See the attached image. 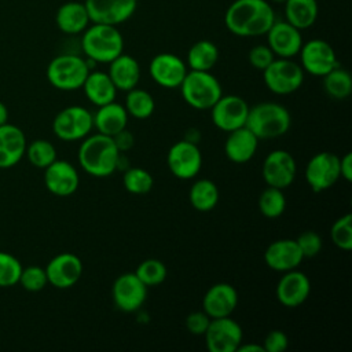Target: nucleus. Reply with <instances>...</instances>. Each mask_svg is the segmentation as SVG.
<instances>
[{
    "instance_id": "473e14b6",
    "label": "nucleus",
    "mask_w": 352,
    "mask_h": 352,
    "mask_svg": "<svg viewBox=\"0 0 352 352\" xmlns=\"http://www.w3.org/2000/svg\"><path fill=\"white\" fill-rule=\"evenodd\" d=\"M323 89L330 98L336 100H344L349 98L352 94V77L349 72L342 69L340 65L330 70L323 76Z\"/></svg>"
},
{
    "instance_id": "5701e85b",
    "label": "nucleus",
    "mask_w": 352,
    "mask_h": 352,
    "mask_svg": "<svg viewBox=\"0 0 352 352\" xmlns=\"http://www.w3.org/2000/svg\"><path fill=\"white\" fill-rule=\"evenodd\" d=\"M304 260L296 239L283 238L271 242L264 252L265 264L278 272L296 270Z\"/></svg>"
},
{
    "instance_id": "58836bf2",
    "label": "nucleus",
    "mask_w": 352,
    "mask_h": 352,
    "mask_svg": "<svg viewBox=\"0 0 352 352\" xmlns=\"http://www.w3.org/2000/svg\"><path fill=\"white\" fill-rule=\"evenodd\" d=\"M331 242L341 250L352 249V214L346 213L338 217L330 228Z\"/></svg>"
},
{
    "instance_id": "393cba45",
    "label": "nucleus",
    "mask_w": 352,
    "mask_h": 352,
    "mask_svg": "<svg viewBox=\"0 0 352 352\" xmlns=\"http://www.w3.org/2000/svg\"><path fill=\"white\" fill-rule=\"evenodd\" d=\"M258 147V138L246 126H241L228 132L224 142L226 157L235 164H245L250 161Z\"/></svg>"
},
{
    "instance_id": "6ab92c4d",
    "label": "nucleus",
    "mask_w": 352,
    "mask_h": 352,
    "mask_svg": "<svg viewBox=\"0 0 352 352\" xmlns=\"http://www.w3.org/2000/svg\"><path fill=\"white\" fill-rule=\"evenodd\" d=\"M267 45L276 58H294L302 45L301 30L287 21H275L268 29Z\"/></svg>"
},
{
    "instance_id": "aec40b11",
    "label": "nucleus",
    "mask_w": 352,
    "mask_h": 352,
    "mask_svg": "<svg viewBox=\"0 0 352 352\" xmlns=\"http://www.w3.org/2000/svg\"><path fill=\"white\" fill-rule=\"evenodd\" d=\"M80 184V176L74 165L65 160H55L44 169V186L56 197L74 194Z\"/></svg>"
},
{
    "instance_id": "f3484780",
    "label": "nucleus",
    "mask_w": 352,
    "mask_h": 352,
    "mask_svg": "<svg viewBox=\"0 0 352 352\" xmlns=\"http://www.w3.org/2000/svg\"><path fill=\"white\" fill-rule=\"evenodd\" d=\"M84 4L92 23L117 26L135 14L138 0H85Z\"/></svg>"
},
{
    "instance_id": "7c9ffc66",
    "label": "nucleus",
    "mask_w": 352,
    "mask_h": 352,
    "mask_svg": "<svg viewBox=\"0 0 352 352\" xmlns=\"http://www.w3.org/2000/svg\"><path fill=\"white\" fill-rule=\"evenodd\" d=\"M219 60V48L209 40H198L187 52V67L190 70L210 72Z\"/></svg>"
},
{
    "instance_id": "9b49d317",
    "label": "nucleus",
    "mask_w": 352,
    "mask_h": 352,
    "mask_svg": "<svg viewBox=\"0 0 352 352\" xmlns=\"http://www.w3.org/2000/svg\"><path fill=\"white\" fill-rule=\"evenodd\" d=\"M249 107L250 106L242 96L221 95L209 109L212 122L216 128L224 132L245 126Z\"/></svg>"
},
{
    "instance_id": "a19ab883",
    "label": "nucleus",
    "mask_w": 352,
    "mask_h": 352,
    "mask_svg": "<svg viewBox=\"0 0 352 352\" xmlns=\"http://www.w3.org/2000/svg\"><path fill=\"white\" fill-rule=\"evenodd\" d=\"M18 283L28 292H40L48 283L45 270L38 265H29L22 268Z\"/></svg>"
},
{
    "instance_id": "0eeeda50",
    "label": "nucleus",
    "mask_w": 352,
    "mask_h": 352,
    "mask_svg": "<svg viewBox=\"0 0 352 352\" xmlns=\"http://www.w3.org/2000/svg\"><path fill=\"white\" fill-rule=\"evenodd\" d=\"M304 73L300 63L292 58H275L263 70V80L272 94L289 95L302 85Z\"/></svg>"
},
{
    "instance_id": "423d86ee",
    "label": "nucleus",
    "mask_w": 352,
    "mask_h": 352,
    "mask_svg": "<svg viewBox=\"0 0 352 352\" xmlns=\"http://www.w3.org/2000/svg\"><path fill=\"white\" fill-rule=\"evenodd\" d=\"M179 88L183 100L197 110H209L223 95L220 81L210 72L188 70Z\"/></svg>"
},
{
    "instance_id": "6e6552de",
    "label": "nucleus",
    "mask_w": 352,
    "mask_h": 352,
    "mask_svg": "<svg viewBox=\"0 0 352 352\" xmlns=\"http://www.w3.org/2000/svg\"><path fill=\"white\" fill-rule=\"evenodd\" d=\"M94 128L92 113L84 106H67L62 109L52 121L55 136L65 142L82 140Z\"/></svg>"
},
{
    "instance_id": "2f4dec72",
    "label": "nucleus",
    "mask_w": 352,
    "mask_h": 352,
    "mask_svg": "<svg viewBox=\"0 0 352 352\" xmlns=\"http://www.w3.org/2000/svg\"><path fill=\"white\" fill-rule=\"evenodd\" d=\"M191 206L198 212H210L216 208L220 192L217 186L209 179H198L192 183L188 191Z\"/></svg>"
},
{
    "instance_id": "de8ad7c7",
    "label": "nucleus",
    "mask_w": 352,
    "mask_h": 352,
    "mask_svg": "<svg viewBox=\"0 0 352 352\" xmlns=\"http://www.w3.org/2000/svg\"><path fill=\"white\" fill-rule=\"evenodd\" d=\"M340 176L346 182H352V153H346L340 158Z\"/></svg>"
},
{
    "instance_id": "c9c22d12",
    "label": "nucleus",
    "mask_w": 352,
    "mask_h": 352,
    "mask_svg": "<svg viewBox=\"0 0 352 352\" xmlns=\"http://www.w3.org/2000/svg\"><path fill=\"white\" fill-rule=\"evenodd\" d=\"M286 209V198L283 190L268 186L258 197V210L268 219L279 217Z\"/></svg>"
},
{
    "instance_id": "20e7f679",
    "label": "nucleus",
    "mask_w": 352,
    "mask_h": 352,
    "mask_svg": "<svg viewBox=\"0 0 352 352\" xmlns=\"http://www.w3.org/2000/svg\"><path fill=\"white\" fill-rule=\"evenodd\" d=\"M292 125L289 110L275 102L257 103L249 107L245 126L260 139H275L287 133Z\"/></svg>"
},
{
    "instance_id": "f257e3e1",
    "label": "nucleus",
    "mask_w": 352,
    "mask_h": 352,
    "mask_svg": "<svg viewBox=\"0 0 352 352\" xmlns=\"http://www.w3.org/2000/svg\"><path fill=\"white\" fill-rule=\"evenodd\" d=\"M274 22L275 12L267 0H235L224 14L227 30L238 37L263 36Z\"/></svg>"
},
{
    "instance_id": "1a4fd4ad",
    "label": "nucleus",
    "mask_w": 352,
    "mask_h": 352,
    "mask_svg": "<svg viewBox=\"0 0 352 352\" xmlns=\"http://www.w3.org/2000/svg\"><path fill=\"white\" fill-rule=\"evenodd\" d=\"M170 173L180 180L194 179L202 168V154L197 143L187 139L173 143L166 154Z\"/></svg>"
},
{
    "instance_id": "412c9836",
    "label": "nucleus",
    "mask_w": 352,
    "mask_h": 352,
    "mask_svg": "<svg viewBox=\"0 0 352 352\" xmlns=\"http://www.w3.org/2000/svg\"><path fill=\"white\" fill-rule=\"evenodd\" d=\"M275 293L278 301L282 305L287 308H296L309 297L311 280L297 268L286 271L278 280Z\"/></svg>"
},
{
    "instance_id": "37998d69",
    "label": "nucleus",
    "mask_w": 352,
    "mask_h": 352,
    "mask_svg": "<svg viewBox=\"0 0 352 352\" xmlns=\"http://www.w3.org/2000/svg\"><path fill=\"white\" fill-rule=\"evenodd\" d=\"M276 56L274 55V52L271 51V48L268 45L264 44H258L250 48L249 54H248V59L249 63L257 69V70H264Z\"/></svg>"
},
{
    "instance_id": "4c0bfd02",
    "label": "nucleus",
    "mask_w": 352,
    "mask_h": 352,
    "mask_svg": "<svg viewBox=\"0 0 352 352\" xmlns=\"http://www.w3.org/2000/svg\"><path fill=\"white\" fill-rule=\"evenodd\" d=\"M136 276L147 286H158L161 285L168 275V270L165 264L158 258H147L143 260L135 270Z\"/></svg>"
},
{
    "instance_id": "9d476101",
    "label": "nucleus",
    "mask_w": 352,
    "mask_h": 352,
    "mask_svg": "<svg viewBox=\"0 0 352 352\" xmlns=\"http://www.w3.org/2000/svg\"><path fill=\"white\" fill-rule=\"evenodd\" d=\"M209 352H236L242 344L243 333L241 324L231 316L213 318L204 334Z\"/></svg>"
},
{
    "instance_id": "bb28decb",
    "label": "nucleus",
    "mask_w": 352,
    "mask_h": 352,
    "mask_svg": "<svg viewBox=\"0 0 352 352\" xmlns=\"http://www.w3.org/2000/svg\"><path fill=\"white\" fill-rule=\"evenodd\" d=\"M92 117L94 128H96L99 133L114 136L126 128L129 116L125 107L114 100L103 106H99L96 113L92 114Z\"/></svg>"
},
{
    "instance_id": "ddd939ff",
    "label": "nucleus",
    "mask_w": 352,
    "mask_h": 352,
    "mask_svg": "<svg viewBox=\"0 0 352 352\" xmlns=\"http://www.w3.org/2000/svg\"><path fill=\"white\" fill-rule=\"evenodd\" d=\"M298 55L302 70L316 77H323L338 66L334 48L322 38H312L302 43Z\"/></svg>"
},
{
    "instance_id": "a18cd8bd",
    "label": "nucleus",
    "mask_w": 352,
    "mask_h": 352,
    "mask_svg": "<svg viewBox=\"0 0 352 352\" xmlns=\"http://www.w3.org/2000/svg\"><path fill=\"white\" fill-rule=\"evenodd\" d=\"M261 345L264 352H282L289 346V337L282 330H271Z\"/></svg>"
},
{
    "instance_id": "39448f33",
    "label": "nucleus",
    "mask_w": 352,
    "mask_h": 352,
    "mask_svg": "<svg viewBox=\"0 0 352 352\" xmlns=\"http://www.w3.org/2000/svg\"><path fill=\"white\" fill-rule=\"evenodd\" d=\"M91 72L88 59L74 54H62L50 60L47 66L48 82L59 91L80 89Z\"/></svg>"
},
{
    "instance_id": "dca6fc26",
    "label": "nucleus",
    "mask_w": 352,
    "mask_h": 352,
    "mask_svg": "<svg viewBox=\"0 0 352 352\" xmlns=\"http://www.w3.org/2000/svg\"><path fill=\"white\" fill-rule=\"evenodd\" d=\"M187 72L186 62L170 52L157 54L148 63V74L153 81L168 89L179 88Z\"/></svg>"
},
{
    "instance_id": "72a5a7b5",
    "label": "nucleus",
    "mask_w": 352,
    "mask_h": 352,
    "mask_svg": "<svg viewBox=\"0 0 352 352\" xmlns=\"http://www.w3.org/2000/svg\"><path fill=\"white\" fill-rule=\"evenodd\" d=\"M124 107L128 116L138 120H144L154 113L155 102L150 92L135 87L126 92Z\"/></svg>"
},
{
    "instance_id": "f8f14e48",
    "label": "nucleus",
    "mask_w": 352,
    "mask_h": 352,
    "mask_svg": "<svg viewBox=\"0 0 352 352\" xmlns=\"http://www.w3.org/2000/svg\"><path fill=\"white\" fill-rule=\"evenodd\" d=\"M304 176L315 192L329 190L341 177L340 157L330 151H320L312 155L305 166Z\"/></svg>"
},
{
    "instance_id": "b1692460",
    "label": "nucleus",
    "mask_w": 352,
    "mask_h": 352,
    "mask_svg": "<svg viewBox=\"0 0 352 352\" xmlns=\"http://www.w3.org/2000/svg\"><path fill=\"white\" fill-rule=\"evenodd\" d=\"M26 146V136L19 126L8 122L0 125V169L15 166L23 158Z\"/></svg>"
},
{
    "instance_id": "f704fd0d",
    "label": "nucleus",
    "mask_w": 352,
    "mask_h": 352,
    "mask_svg": "<svg viewBox=\"0 0 352 352\" xmlns=\"http://www.w3.org/2000/svg\"><path fill=\"white\" fill-rule=\"evenodd\" d=\"M25 155L34 168L45 169L56 160V148L50 140L36 139L26 146Z\"/></svg>"
},
{
    "instance_id": "c03bdc74",
    "label": "nucleus",
    "mask_w": 352,
    "mask_h": 352,
    "mask_svg": "<svg viewBox=\"0 0 352 352\" xmlns=\"http://www.w3.org/2000/svg\"><path fill=\"white\" fill-rule=\"evenodd\" d=\"M212 318L205 311H194L186 318V327L194 336H204Z\"/></svg>"
},
{
    "instance_id": "a878e982",
    "label": "nucleus",
    "mask_w": 352,
    "mask_h": 352,
    "mask_svg": "<svg viewBox=\"0 0 352 352\" xmlns=\"http://www.w3.org/2000/svg\"><path fill=\"white\" fill-rule=\"evenodd\" d=\"M107 74L110 76L117 91L128 92L139 84L140 66L133 56L122 52L111 62H109Z\"/></svg>"
},
{
    "instance_id": "e433bc0d",
    "label": "nucleus",
    "mask_w": 352,
    "mask_h": 352,
    "mask_svg": "<svg viewBox=\"0 0 352 352\" xmlns=\"http://www.w3.org/2000/svg\"><path fill=\"white\" fill-rule=\"evenodd\" d=\"M122 183L128 192L140 195V194L148 192L153 188L154 179L148 170L143 168L132 166L124 172Z\"/></svg>"
},
{
    "instance_id": "c85d7f7f",
    "label": "nucleus",
    "mask_w": 352,
    "mask_h": 352,
    "mask_svg": "<svg viewBox=\"0 0 352 352\" xmlns=\"http://www.w3.org/2000/svg\"><path fill=\"white\" fill-rule=\"evenodd\" d=\"M81 88L87 99L98 107L114 102L117 96V88L107 72H89Z\"/></svg>"
},
{
    "instance_id": "a211bd4d",
    "label": "nucleus",
    "mask_w": 352,
    "mask_h": 352,
    "mask_svg": "<svg viewBox=\"0 0 352 352\" xmlns=\"http://www.w3.org/2000/svg\"><path fill=\"white\" fill-rule=\"evenodd\" d=\"M44 270L50 285L56 289H69L80 280L82 263L74 253L63 252L54 256Z\"/></svg>"
},
{
    "instance_id": "79ce46f5",
    "label": "nucleus",
    "mask_w": 352,
    "mask_h": 352,
    "mask_svg": "<svg viewBox=\"0 0 352 352\" xmlns=\"http://www.w3.org/2000/svg\"><path fill=\"white\" fill-rule=\"evenodd\" d=\"M296 242H297L304 258H311V257L318 256L322 250V246H323L320 235L318 232L312 231V230L302 231L296 238Z\"/></svg>"
},
{
    "instance_id": "3c124183",
    "label": "nucleus",
    "mask_w": 352,
    "mask_h": 352,
    "mask_svg": "<svg viewBox=\"0 0 352 352\" xmlns=\"http://www.w3.org/2000/svg\"><path fill=\"white\" fill-rule=\"evenodd\" d=\"M271 1H274V3H278V4H283L286 0H271Z\"/></svg>"
},
{
    "instance_id": "4468645a",
    "label": "nucleus",
    "mask_w": 352,
    "mask_h": 352,
    "mask_svg": "<svg viewBox=\"0 0 352 352\" xmlns=\"http://www.w3.org/2000/svg\"><path fill=\"white\" fill-rule=\"evenodd\" d=\"M297 164L294 157L282 148L272 150L263 161L261 175L267 186L285 190L296 179Z\"/></svg>"
},
{
    "instance_id": "f03ea898",
    "label": "nucleus",
    "mask_w": 352,
    "mask_h": 352,
    "mask_svg": "<svg viewBox=\"0 0 352 352\" xmlns=\"http://www.w3.org/2000/svg\"><path fill=\"white\" fill-rule=\"evenodd\" d=\"M120 150L111 136L103 133L88 135L78 147V164L94 177H107L117 169Z\"/></svg>"
},
{
    "instance_id": "4be33fe9",
    "label": "nucleus",
    "mask_w": 352,
    "mask_h": 352,
    "mask_svg": "<svg viewBox=\"0 0 352 352\" xmlns=\"http://www.w3.org/2000/svg\"><path fill=\"white\" fill-rule=\"evenodd\" d=\"M238 305V292L231 283L219 282L212 285L202 298V311L209 318L231 316Z\"/></svg>"
},
{
    "instance_id": "2eb2a0df",
    "label": "nucleus",
    "mask_w": 352,
    "mask_h": 352,
    "mask_svg": "<svg viewBox=\"0 0 352 352\" xmlns=\"http://www.w3.org/2000/svg\"><path fill=\"white\" fill-rule=\"evenodd\" d=\"M114 305L122 312H135L146 301L147 286L135 272H125L117 276L111 287Z\"/></svg>"
},
{
    "instance_id": "cd10ccee",
    "label": "nucleus",
    "mask_w": 352,
    "mask_h": 352,
    "mask_svg": "<svg viewBox=\"0 0 352 352\" xmlns=\"http://www.w3.org/2000/svg\"><path fill=\"white\" fill-rule=\"evenodd\" d=\"M55 22L60 32L66 34H78L88 28L91 19L84 3L67 1L58 8Z\"/></svg>"
},
{
    "instance_id": "49530a36",
    "label": "nucleus",
    "mask_w": 352,
    "mask_h": 352,
    "mask_svg": "<svg viewBox=\"0 0 352 352\" xmlns=\"http://www.w3.org/2000/svg\"><path fill=\"white\" fill-rule=\"evenodd\" d=\"M111 138H113L117 148L120 150V153H124L133 146V135L129 131H126V128Z\"/></svg>"
},
{
    "instance_id": "09e8293b",
    "label": "nucleus",
    "mask_w": 352,
    "mask_h": 352,
    "mask_svg": "<svg viewBox=\"0 0 352 352\" xmlns=\"http://www.w3.org/2000/svg\"><path fill=\"white\" fill-rule=\"evenodd\" d=\"M236 352H264V348L260 344H241Z\"/></svg>"
},
{
    "instance_id": "7ed1b4c3",
    "label": "nucleus",
    "mask_w": 352,
    "mask_h": 352,
    "mask_svg": "<svg viewBox=\"0 0 352 352\" xmlns=\"http://www.w3.org/2000/svg\"><path fill=\"white\" fill-rule=\"evenodd\" d=\"M81 50L94 63H109L124 51V37L117 26L92 23L82 32Z\"/></svg>"
},
{
    "instance_id": "ea45409f",
    "label": "nucleus",
    "mask_w": 352,
    "mask_h": 352,
    "mask_svg": "<svg viewBox=\"0 0 352 352\" xmlns=\"http://www.w3.org/2000/svg\"><path fill=\"white\" fill-rule=\"evenodd\" d=\"M21 261L11 253L0 252V287L15 286L22 272Z\"/></svg>"
},
{
    "instance_id": "c756f323",
    "label": "nucleus",
    "mask_w": 352,
    "mask_h": 352,
    "mask_svg": "<svg viewBox=\"0 0 352 352\" xmlns=\"http://www.w3.org/2000/svg\"><path fill=\"white\" fill-rule=\"evenodd\" d=\"M283 4L286 21L298 30L308 29L316 22L319 12L316 0H286Z\"/></svg>"
},
{
    "instance_id": "8fccbe9b",
    "label": "nucleus",
    "mask_w": 352,
    "mask_h": 352,
    "mask_svg": "<svg viewBox=\"0 0 352 352\" xmlns=\"http://www.w3.org/2000/svg\"><path fill=\"white\" fill-rule=\"evenodd\" d=\"M8 122V109L7 106L0 100V125H4Z\"/></svg>"
}]
</instances>
